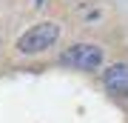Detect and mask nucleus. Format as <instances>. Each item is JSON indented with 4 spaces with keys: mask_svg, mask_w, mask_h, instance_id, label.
Segmentation results:
<instances>
[{
    "mask_svg": "<svg viewBox=\"0 0 128 123\" xmlns=\"http://www.w3.org/2000/svg\"><path fill=\"white\" fill-rule=\"evenodd\" d=\"M57 40H60V26L46 20V23H37V26L28 29V32L17 40V49L23 52V55H40V52L51 49Z\"/></svg>",
    "mask_w": 128,
    "mask_h": 123,
    "instance_id": "obj_1",
    "label": "nucleus"
},
{
    "mask_svg": "<svg viewBox=\"0 0 128 123\" xmlns=\"http://www.w3.org/2000/svg\"><path fill=\"white\" fill-rule=\"evenodd\" d=\"M34 3H37V6H43V0H34Z\"/></svg>",
    "mask_w": 128,
    "mask_h": 123,
    "instance_id": "obj_4",
    "label": "nucleus"
},
{
    "mask_svg": "<svg viewBox=\"0 0 128 123\" xmlns=\"http://www.w3.org/2000/svg\"><path fill=\"white\" fill-rule=\"evenodd\" d=\"M63 63H68L74 69H82V72H91L102 63V49L94 43H77L71 49L63 52Z\"/></svg>",
    "mask_w": 128,
    "mask_h": 123,
    "instance_id": "obj_2",
    "label": "nucleus"
},
{
    "mask_svg": "<svg viewBox=\"0 0 128 123\" xmlns=\"http://www.w3.org/2000/svg\"><path fill=\"white\" fill-rule=\"evenodd\" d=\"M102 83L111 95H128V63H114L102 72Z\"/></svg>",
    "mask_w": 128,
    "mask_h": 123,
    "instance_id": "obj_3",
    "label": "nucleus"
}]
</instances>
